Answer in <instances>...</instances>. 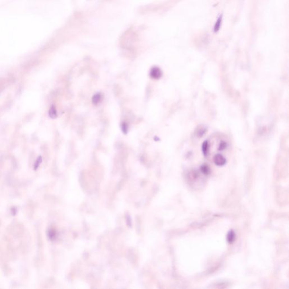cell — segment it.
<instances>
[{"label":"cell","instance_id":"obj_1","mask_svg":"<svg viewBox=\"0 0 289 289\" xmlns=\"http://www.w3.org/2000/svg\"><path fill=\"white\" fill-rule=\"evenodd\" d=\"M163 73L161 70L158 67H153L150 70V76L153 79H159L161 77Z\"/></svg>","mask_w":289,"mask_h":289},{"label":"cell","instance_id":"obj_2","mask_svg":"<svg viewBox=\"0 0 289 289\" xmlns=\"http://www.w3.org/2000/svg\"><path fill=\"white\" fill-rule=\"evenodd\" d=\"M214 161L215 164L218 166H223L226 163V159L220 154H216L214 157Z\"/></svg>","mask_w":289,"mask_h":289},{"label":"cell","instance_id":"obj_3","mask_svg":"<svg viewBox=\"0 0 289 289\" xmlns=\"http://www.w3.org/2000/svg\"><path fill=\"white\" fill-rule=\"evenodd\" d=\"M210 145L209 141L207 140L204 141L203 142V143L202 144V150L203 154L205 157H207V155H208L209 151H210Z\"/></svg>","mask_w":289,"mask_h":289},{"label":"cell","instance_id":"obj_4","mask_svg":"<svg viewBox=\"0 0 289 289\" xmlns=\"http://www.w3.org/2000/svg\"><path fill=\"white\" fill-rule=\"evenodd\" d=\"M226 238H227V241L229 243H230V244L232 243L235 241V234L234 231L232 230H230L227 234Z\"/></svg>","mask_w":289,"mask_h":289},{"label":"cell","instance_id":"obj_5","mask_svg":"<svg viewBox=\"0 0 289 289\" xmlns=\"http://www.w3.org/2000/svg\"><path fill=\"white\" fill-rule=\"evenodd\" d=\"M49 115L52 119H56L57 117V112L56 107L54 106H52L50 107L49 112Z\"/></svg>","mask_w":289,"mask_h":289},{"label":"cell","instance_id":"obj_6","mask_svg":"<svg viewBox=\"0 0 289 289\" xmlns=\"http://www.w3.org/2000/svg\"><path fill=\"white\" fill-rule=\"evenodd\" d=\"M206 130H207V129L205 127H204L203 126L199 127V128L197 129L196 132V136L198 137H202L205 134Z\"/></svg>","mask_w":289,"mask_h":289},{"label":"cell","instance_id":"obj_7","mask_svg":"<svg viewBox=\"0 0 289 289\" xmlns=\"http://www.w3.org/2000/svg\"><path fill=\"white\" fill-rule=\"evenodd\" d=\"M200 171L203 173H204V175H209L211 173V169H210V167L206 164L202 165L201 166Z\"/></svg>","mask_w":289,"mask_h":289},{"label":"cell","instance_id":"obj_8","mask_svg":"<svg viewBox=\"0 0 289 289\" xmlns=\"http://www.w3.org/2000/svg\"><path fill=\"white\" fill-rule=\"evenodd\" d=\"M101 98H102V96L100 93L96 94L92 98V102L95 104H98L100 102Z\"/></svg>","mask_w":289,"mask_h":289},{"label":"cell","instance_id":"obj_9","mask_svg":"<svg viewBox=\"0 0 289 289\" xmlns=\"http://www.w3.org/2000/svg\"><path fill=\"white\" fill-rule=\"evenodd\" d=\"M221 23H222V16L219 18L218 20L217 21V22L215 25V27H214V31L215 32H218L219 31V30L220 29V27Z\"/></svg>","mask_w":289,"mask_h":289},{"label":"cell","instance_id":"obj_10","mask_svg":"<svg viewBox=\"0 0 289 289\" xmlns=\"http://www.w3.org/2000/svg\"><path fill=\"white\" fill-rule=\"evenodd\" d=\"M227 145L225 141H221L220 145L219 146V150L220 151H222L226 148Z\"/></svg>","mask_w":289,"mask_h":289},{"label":"cell","instance_id":"obj_11","mask_svg":"<svg viewBox=\"0 0 289 289\" xmlns=\"http://www.w3.org/2000/svg\"><path fill=\"white\" fill-rule=\"evenodd\" d=\"M48 235L50 239H53L56 237V232L54 231V230H50L49 231Z\"/></svg>","mask_w":289,"mask_h":289},{"label":"cell","instance_id":"obj_12","mask_svg":"<svg viewBox=\"0 0 289 289\" xmlns=\"http://www.w3.org/2000/svg\"><path fill=\"white\" fill-rule=\"evenodd\" d=\"M122 130H123L124 133L126 134L127 133V132H128V126H127V124L126 123H122Z\"/></svg>","mask_w":289,"mask_h":289},{"label":"cell","instance_id":"obj_13","mask_svg":"<svg viewBox=\"0 0 289 289\" xmlns=\"http://www.w3.org/2000/svg\"><path fill=\"white\" fill-rule=\"evenodd\" d=\"M41 161H42V158H41V157H40L38 158V159L36 161V163H35V164H34V169H37V168H38V166L40 165V163H41Z\"/></svg>","mask_w":289,"mask_h":289}]
</instances>
